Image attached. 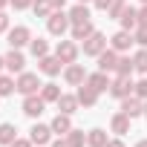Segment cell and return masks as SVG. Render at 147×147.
Returning <instances> with one entry per match:
<instances>
[{
	"mask_svg": "<svg viewBox=\"0 0 147 147\" xmlns=\"http://www.w3.org/2000/svg\"><path fill=\"white\" fill-rule=\"evenodd\" d=\"M46 29H49V35H55V38H61L66 29H72V20H69V12H63V9H55L49 18H46Z\"/></svg>",
	"mask_w": 147,
	"mask_h": 147,
	"instance_id": "cell-1",
	"label": "cell"
},
{
	"mask_svg": "<svg viewBox=\"0 0 147 147\" xmlns=\"http://www.w3.org/2000/svg\"><path fill=\"white\" fill-rule=\"evenodd\" d=\"M133 90H136V84L130 81V75H115L110 81V95H115L118 101L127 98V95H133Z\"/></svg>",
	"mask_w": 147,
	"mask_h": 147,
	"instance_id": "cell-2",
	"label": "cell"
},
{
	"mask_svg": "<svg viewBox=\"0 0 147 147\" xmlns=\"http://www.w3.org/2000/svg\"><path fill=\"white\" fill-rule=\"evenodd\" d=\"M63 81H66L69 87H81V84L87 81L84 63H66V66H63Z\"/></svg>",
	"mask_w": 147,
	"mask_h": 147,
	"instance_id": "cell-3",
	"label": "cell"
},
{
	"mask_svg": "<svg viewBox=\"0 0 147 147\" xmlns=\"http://www.w3.org/2000/svg\"><path fill=\"white\" fill-rule=\"evenodd\" d=\"M40 87H43V84L38 81L35 72H20V75H18V92H20V95H35Z\"/></svg>",
	"mask_w": 147,
	"mask_h": 147,
	"instance_id": "cell-4",
	"label": "cell"
},
{
	"mask_svg": "<svg viewBox=\"0 0 147 147\" xmlns=\"http://www.w3.org/2000/svg\"><path fill=\"white\" fill-rule=\"evenodd\" d=\"M104 49H107V38H104V35L95 29V32H92L87 40H84V55H92V58H98Z\"/></svg>",
	"mask_w": 147,
	"mask_h": 147,
	"instance_id": "cell-5",
	"label": "cell"
},
{
	"mask_svg": "<svg viewBox=\"0 0 147 147\" xmlns=\"http://www.w3.org/2000/svg\"><path fill=\"white\" fill-rule=\"evenodd\" d=\"M43 110H46V101H43L38 92H35V95H23V113H26L29 118H40Z\"/></svg>",
	"mask_w": 147,
	"mask_h": 147,
	"instance_id": "cell-6",
	"label": "cell"
},
{
	"mask_svg": "<svg viewBox=\"0 0 147 147\" xmlns=\"http://www.w3.org/2000/svg\"><path fill=\"white\" fill-rule=\"evenodd\" d=\"M55 55H58L63 63H75V61H78V43H75V40H58Z\"/></svg>",
	"mask_w": 147,
	"mask_h": 147,
	"instance_id": "cell-7",
	"label": "cell"
},
{
	"mask_svg": "<svg viewBox=\"0 0 147 147\" xmlns=\"http://www.w3.org/2000/svg\"><path fill=\"white\" fill-rule=\"evenodd\" d=\"M63 66H66V63H63L58 55H46V58H40V61H38V69L43 72V75H49V78H55Z\"/></svg>",
	"mask_w": 147,
	"mask_h": 147,
	"instance_id": "cell-8",
	"label": "cell"
},
{
	"mask_svg": "<svg viewBox=\"0 0 147 147\" xmlns=\"http://www.w3.org/2000/svg\"><path fill=\"white\" fill-rule=\"evenodd\" d=\"M26 43H32L29 26H15V29H9V46H12V49H20V46H26Z\"/></svg>",
	"mask_w": 147,
	"mask_h": 147,
	"instance_id": "cell-9",
	"label": "cell"
},
{
	"mask_svg": "<svg viewBox=\"0 0 147 147\" xmlns=\"http://www.w3.org/2000/svg\"><path fill=\"white\" fill-rule=\"evenodd\" d=\"M133 43H136V40H133V35H130L127 29H118V32L110 38V49H115L118 55H121V52H127Z\"/></svg>",
	"mask_w": 147,
	"mask_h": 147,
	"instance_id": "cell-10",
	"label": "cell"
},
{
	"mask_svg": "<svg viewBox=\"0 0 147 147\" xmlns=\"http://www.w3.org/2000/svg\"><path fill=\"white\" fill-rule=\"evenodd\" d=\"M121 113H127L130 118H136V115H144V101L133 92V95H127V98H121Z\"/></svg>",
	"mask_w": 147,
	"mask_h": 147,
	"instance_id": "cell-11",
	"label": "cell"
},
{
	"mask_svg": "<svg viewBox=\"0 0 147 147\" xmlns=\"http://www.w3.org/2000/svg\"><path fill=\"white\" fill-rule=\"evenodd\" d=\"M115 66H118V52L115 49H104L98 55V69L101 72H115Z\"/></svg>",
	"mask_w": 147,
	"mask_h": 147,
	"instance_id": "cell-12",
	"label": "cell"
},
{
	"mask_svg": "<svg viewBox=\"0 0 147 147\" xmlns=\"http://www.w3.org/2000/svg\"><path fill=\"white\" fill-rule=\"evenodd\" d=\"M75 95H78L81 107H95V104H98V95H101V92H98V90H92L90 84H81Z\"/></svg>",
	"mask_w": 147,
	"mask_h": 147,
	"instance_id": "cell-13",
	"label": "cell"
},
{
	"mask_svg": "<svg viewBox=\"0 0 147 147\" xmlns=\"http://www.w3.org/2000/svg\"><path fill=\"white\" fill-rule=\"evenodd\" d=\"M29 138H32V144H49L52 141V127H46V124H35L32 130H29Z\"/></svg>",
	"mask_w": 147,
	"mask_h": 147,
	"instance_id": "cell-14",
	"label": "cell"
},
{
	"mask_svg": "<svg viewBox=\"0 0 147 147\" xmlns=\"http://www.w3.org/2000/svg\"><path fill=\"white\" fill-rule=\"evenodd\" d=\"M130 121H133V118H130L127 113H115V115L110 118V130H113L115 136H124V133H130Z\"/></svg>",
	"mask_w": 147,
	"mask_h": 147,
	"instance_id": "cell-15",
	"label": "cell"
},
{
	"mask_svg": "<svg viewBox=\"0 0 147 147\" xmlns=\"http://www.w3.org/2000/svg\"><path fill=\"white\" fill-rule=\"evenodd\" d=\"M23 66H26L23 52H20V49H12V52L6 55V69H9V72H18V75H20V72H23Z\"/></svg>",
	"mask_w": 147,
	"mask_h": 147,
	"instance_id": "cell-16",
	"label": "cell"
},
{
	"mask_svg": "<svg viewBox=\"0 0 147 147\" xmlns=\"http://www.w3.org/2000/svg\"><path fill=\"white\" fill-rule=\"evenodd\" d=\"M52 133H58V136H66L69 130H72V115H66V113H58L55 118H52Z\"/></svg>",
	"mask_w": 147,
	"mask_h": 147,
	"instance_id": "cell-17",
	"label": "cell"
},
{
	"mask_svg": "<svg viewBox=\"0 0 147 147\" xmlns=\"http://www.w3.org/2000/svg\"><path fill=\"white\" fill-rule=\"evenodd\" d=\"M69 32H72V40H81V43H84V40L95 32V26H92V20H84V23H72Z\"/></svg>",
	"mask_w": 147,
	"mask_h": 147,
	"instance_id": "cell-18",
	"label": "cell"
},
{
	"mask_svg": "<svg viewBox=\"0 0 147 147\" xmlns=\"http://www.w3.org/2000/svg\"><path fill=\"white\" fill-rule=\"evenodd\" d=\"M78 107H81V101H78V95H61L58 98V110L61 113H66V115H72V113H78Z\"/></svg>",
	"mask_w": 147,
	"mask_h": 147,
	"instance_id": "cell-19",
	"label": "cell"
},
{
	"mask_svg": "<svg viewBox=\"0 0 147 147\" xmlns=\"http://www.w3.org/2000/svg\"><path fill=\"white\" fill-rule=\"evenodd\" d=\"M84 84H90L92 90H98V92H104V90H110V78H107V72H92V75H87V81Z\"/></svg>",
	"mask_w": 147,
	"mask_h": 147,
	"instance_id": "cell-20",
	"label": "cell"
},
{
	"mask_svg": "<svg viewBox=\"0 0 147 147\" xmlns=\"http://www.w3.org/2000/svg\"><path fill=\"white\" fill-rule=\"evenodd\" d=\"M63 92H61V87L55 84V81H49V84H43L40 87V98L46 101V104H58V98H61Z\"/></svg>",
	"mask_w": 147,
	"mask_h": 147,
	"instance_id": "cell-21",
	"label": "cell"
},
{
	"mask_svg": "<svg viewBox=\"0 0 147 147\" xmlns=\"http://www.w3.org/2000/svg\"><path fill=\"white\" fill-rule=\"evenodd\" d=\"M118 20H121V29H127V32H136V29H138V18H136V9H133V6H127Z\"/></svg>",
	"mask_w": 147,
	"mask_h": 147,
	"instance_id": "cell-22",
	"label": "cell"
},
{
	"mask_svg": "<svg viewBox=\"0 0 147 147\" xmlns=\"http://www.w3.org/2000/svg\"><path fill=\"white\" fill-rule=\"evenodd\" d=\"M69 20H72V23H84V20H90V6H87V3L72 6V9H69Z\"/></svg>",
	"mask_w": 147,
	"mask_h": 147,
	"instance_id": "cell-23",
	"label": "cell"
},
{
	"mask_svg": "<svg viewBox=\"0 0 147 147\" xmlns=\"http://www.w3.org/2000/svg\"><path fill=\"white\" fill-rule=\"evenodd\" d=\"M107 141H110V138H107V133H104V130H98V127L87 133V144H90V147H107Z\"/></svg>",
	"mask_w": 147,
	"mask_h": 147,
	"instance_id": "cell-24",
	"label": "cell"
},
{
	"mask_svg": "<svg viewBox=\"0 0 147 147\" xmlns=\"http://www.w3.org/2000/svg\"><path fill=\"white\" fill-rule=\"evenodd\" d=\"M29 49H32V55H35L38 61L49 55V43H46L43 38H32V43H29Z\"/></svg>",
	"mask_w": 147,
	"mask_h": 147,
	"instance_id": "cell-25",
	"label": "cell"
},
{
	"mask_svg": "<svg viewBox=\"0 0 147 147\" xmlns=\"http://www.w3.org/2000/svg\"><path fill=\"white\" fill-rule=\"evenodd\" d=\"M15 138H18V127H15V124H0V144L9 147Z\"/></svg>",
	"mask_w": 147,
	"mask_h": 147,
	"instance_id": "cell-26",
	"label": "cell"
},
{
	"mask_svg": "<svg viewBox=\"0 0 147 147\" xmlns=\"http://www.w3.org/2000/svg\"><path fill=\"white\" fill-rule=\"evenodd\" d=\"M130 72H136V63L130 55H118V66H115V75H130Z\"/></svg>",
	"mask_w": 147,
	"mask_h": 147,
	"instance_id": "cell-27",
	"label": "cell"
},
{
	"mask_svg": "<svg viewBox=\"0 0 147 147\" xmlns=\"http://www.w3.org/2000/svg\"><path fill=\"white\" fill-rule=\"evenodd\" d=\"M66 141H69V147H84V144H87V133L72 127V130L66 133Z\"/></svg>",
	"mask_w": 147,
	"mask_h": 147,
	"instance_id": "cell-28",
	"label": "cell"
},
{
	"mask_svg": "<svg viewBox=\"0 0 147 147\" xmlns=\"http://www.w3.org/2000/svg\"><path fill=\"white\" fill-rule=\"evenodd\" d=\"M32 12H35V18H49L55 9H52L49 0H35V3H32Z\"/></svg>",
	"mask_w": 147,
	"mask_h": 147,
	"instance_id": "cell-29",
	"label": "cell"
},
{
	"mask_svg": "<svg viewBox=\"0 0 147 147\" xmlns=\"http://www.w3.org/2000/svg\"><path fill=\"white\" fill-rule=\"evenodd\" d=\"M15 90H18V81H15V78H9V75H0V98L12 95Z\"/></svg>",
	"mask_w": 147,
	"mask_h": 147,
	"instance_id": "cell-30",
	"label": "cell"
},
{
	"mask_svg": "<svg viewBox=\"0 0 147 147\" xmlns=\"http://www.w3.org/2000/svg\"><path fill=\"white\" fill-rule=\"evenodd\" d=\"M133 63H136V72H144V75H147V46H141L133 55Z\"/></svg>",
	"mask_w": 147,
	"mask_h": 147,
	"instance_id": "cell-31",
	"label": "cell"
},
{
	"mask_svg": "<svg viewBox=\"0 0 147 147\" xmlns=\"http://www.w3.org/2000/svg\"><path fill=\"white\" fill-rule=\"evenodd\" d=\"M124 9H127V0H115V3L107 9V18H113V20H118L121 15H124Z\"/></svg>",
	"mask_w": 147,
	"mask_h": 147,
	"instance_id": "cell-32",
	"label": "cell"
},
{
	"mask_svg": "<svg viewBox=\"0 0 147 147\" xmlns=\"http://www.w3.org/2000/svg\"><path fill=\"white\" fill-rule=\"evenodd\" d=\"M133 40H136L138 46H147V26H138V29L133 32Z\"/></svg>",
	"mask_w": 147,
	"mask_h": 147,
	"instance_id": "cell-33",
	"label": "cell"
},
{
	"mask_svg": "<svg viewBox=\"0 0 147 147\" xmlns=\"http://www.w3.org/2000/svg\"><path fill=\"white\" fill-rule=\"evenodd\" d=\"M141 101H147V78H141V81H136V90H133Z\"/></svg>",
	"mask_w": 147,
	"mask_h": 147,
	"instance_id": "cell-34",
	"label": "cell"
},
{
	"mask_svg": "<svg viewBox=\"0 0 147 147\" xmlns=\"http://www.w3.org/2000/svg\"><path fill=\"white\" fill-rule=\"evenodd\" d=\"M32 3H35V0H12V6H15L18 12H23V9H29Z\"/></svg>",
	"mask_w": 147,
	"mask_h": 147,
	"instance_id": "cell-35",
	"label": "cell"
},
{
	"mask_svg": "<svg viewBox=\"0 0 147 147\" xmlns=\"http://www.w3.org/2000/svg\"><path fill=\"white\" fill-rule=\"evenodd\" d=\"M136 18H138V26H147V6H141L136 12Z\"/></svg>",
	"mask_w": 147,
	"mask_h": 147,
	"instance_id": "cell-36",
	"label": "cell"
},
{
	"mask_svg": "<svg viewBox=\"0 0 147 147\" xmlns=\"http://www.w3.org/2000/svg\"><path fill=\"white\" fill-rule=\"evenodd\" d=\"M92 3H95V9H101V12H107L113 3H115V0H92Z\"/></svg>",
	"mask_w": 147,
	"mask_h": 147,
	"instance_id": "cell-37",
	"label": "cell"
},
{
	"mask_svg": "<svg viewBox=\"0 0 147 147\" xmlns=\"http://www.w3.org/2000/svg\"><path fill=\"white\" fill-rule=\"evenodd\" d=\"M9 147H32V138H15Z\"/></svg>",
	"mask_w": 147,
	"mask_h": 147,
	"instance_id": "cell-38",
	"label": "cell"
},
{
	"mask_svg": "<svg viewBox=\"0 0 147 147\" xmlns=\"http://www.w3.org/2000/svg\"><path fill=\"white\" fill-rule=\"evenodd\" d=\"M0 32H9V15L0 12Z\"/></svg>",
	"mask_w": 147,
	"mask_h": 147,
	"instance_id": "cell-39",
	"label": "cell"
},
{
	"mask_svg": "<svg viewBox=\"0 0 147 147\" xmlns=\"http://www.w3.org/2000/svg\"><path fill=\"white\" fill-rule=\"evenodd\" d=\"M107 147H124V141H121V136H118V138H110V141H107Z\"/></svg>",
	"mask_w": 147,
	"mask_h": 147,
	"instance_id": "cell-40",
	"label": "cell"
},
{
	"mask_svg": "<svg viewBox=\"0 0 147 147\" xmlns=\"http://www.w3.org/2000/svg\"><path fill=\"white\" fill-rule=\"evenodd\" d=\"M52 147H69V141H66V138H55V141H52Z\"/></svg>",
	"mask_w": 147,
	"mask_h": 147,
	"instance_id": "cell-41",
	"label": "cell"
},
{
	"mask_svg": "<svg viewBox=\"0 0 147 147\" xmlns=\"http://www.w3.org/2000/svg\"><path fill=\"white\" fill-rule=\"evenodd\" d=\"M49 3H52V9H63V6H66V0H49Z\"/></svg>",
	"mask_w": 147,
	"mask_h": 147,
	"instance_id": "cell-42",
	"label": "cell"
},
{
	"mask_svg": "<svg viewBox=\"0 0 147 147\" xmlns=\"http://www.w3.org/2000/svg\"><path fill=\"white\" fill-rule=\"evenodd\" d=\"M6 6H12V0H0V12H3Z\"/></svg>",
	"mask_w": 147,
	"mask_h": 147,
	"instance_id": "cell-43",
	"label": "cell"
},
{
	"mask_svg": "<svg viewBox=\"0 0 147 147\" xmlns=\"http://www.w3.org/2000/svg\"><path fill=\"white\" fill-rule=\"evenodd\" d=\"M136 147H147V138H141V141H138V144H136Z\"/></svg>",
	"mask_w": 147,
	"mask_h": 147,
	"instance_id": "cell-44",
	"label": "cell"
},
{
	"mask_svg": "<svg viewBox=\"0 0 147 147\" xmlns=\"http://www.w3.org/2000/svg\"><path fill=\"white\" fill-rule=\"evenodd\" d=\"M3 66H6V58H0V69H3Z\"/></svg>",
	"mask_w": 147,
	"mask_h": 147,
	"instance_id": "cell-45",
	"label": "cell"
},
{
	"mask_svg": "<svg viewBox=\"0 0 147 147\" xmlns=\"http://www.w3.org/2000/svg\"><path fill=\"white\" fill-rule=\"evenodd\" d=\"M78 3H92V0H78Z\"/></svg>",
	"mask_w": 147,
	"mask_h": 147,
	"instance_id": "cell-46",
	"label": "cell"
},
{
	"mask_svg": "<svg viewBox=\"0 0 147 147\" xmlns=\"http://www.w3.org/2000/svg\"><path fill=\"white\" fill-rule=\"evenodd\" d=\"M144 115H147V101H144Z\"/></svg>",
	"mask_w": 147,
	"mask_h": 147,
	"instance_id": "cell-47",
	"label": "cell"
},
{
	"mask_svg": "<svg viewBox=\"0 0 147 147\" xmlns=\"http://www.w3.org/2000/svg\"><path fill=\"white\" fill-rule=\"evenodd\" d=\"M141 3H144V6H147V0H141Z\"/></svg>",
	"mask_w": 147,
	"mask_h": 147,
	"instance_id": "cell-48",
	"label": "cell"
}]
</instances>
